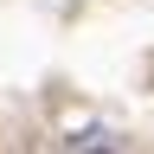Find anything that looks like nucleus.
Masks as SVG:
<instances>
[]
</instances>
